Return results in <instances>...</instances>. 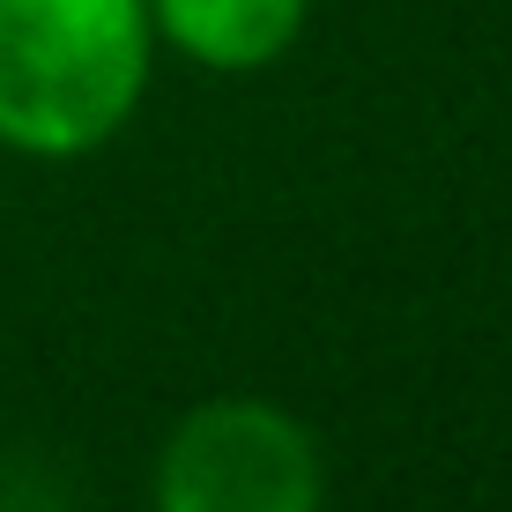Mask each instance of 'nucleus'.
Returning a JSON list of instances; mask_svg holds the SVG:
<instances>
[{
    "label": "nucleus",
    "mask_w": 512,
    "mask_h": 512,
    "mask_svg": "<svg viewBox=\"0 0 512 512\" xmlns=\"http://www.w3.org/2000/svg\"><path fill=\"white\" fill-rule=\"evenodd\" d=\"M149 82V0H0V141L82 156Z\"/></svg>",
    "instance_id": "1"
},
{
    "label": "nucleus",
    "mask_w": 512,
    "mask_h": 512,
    "mask_svg": "<svg viewBox=\"0 0 512 512\" xmlns=\"http://www.w3.org/2000/svg\"><path fill=\"white\" fill-rule=\"evenodd\" d=\"M156 512H320V446L275 401H201L164 438Z\"/></svg>",
    "instance_id": "2"
},
{
    "label": "nucleus",
    "mask_w": 512,
    "mask_h": 512,
    "mask_svg": "<svg viewBox=\"0 0 512 512\" xmlns=\"http://www.w3.org/2000/svg\"><path fill=\"white\" fill-rule=\"evenodd\" d=\"M149 23L201 67H268L297 45L305 0H149Z\"/></svg>",
    "instance_id": "3"
}]
</instances>
